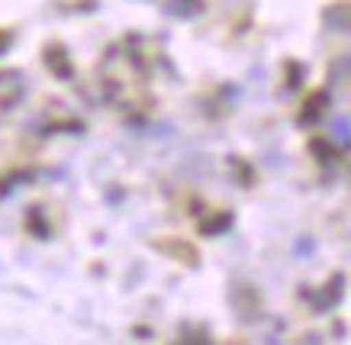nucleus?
<instances>
[{
	"instance_id": "obj_1",
	"label": "nucleus",
	"mask_w": 351,
	"mask_h": 345,
	"mask_svg": "<svg viewBox=\"0 0 351 345\" xmlns=\"http://www.w3.org/2000/svg\"><path fill=\"white\" fill-rule=\"evenodd\" d=\"M152 248L161 252V255H168L171 261H181L187 268H200V248L187 242L181 236H165V239H152Z\"/></svg>"
},
{
	"instance_id": "obj_2",
	"label": "nucleus",
	"mask_w": 351,
	"mask_h": 345,
	"mask_svg": "<svg viewBox=\"0 0 351 345\" xmlns=\"http://www.w3.org/2000/svg\"><path fill=\"white\" fill-rule=\"evenodd\" d=\"M45 68L52 71V75H58L62 81H71V75H75V68H71V58H68V52H64V45L52 43L45 45Z\"/></svg>"
},
{
	"instance_id": "obj_3",
	"label": "nucleus",
	"mask_w": 351,
	"mask_h": 345,
	"mask_svg": "<svg viewBox=\"0 0 351 345\" xmlns=\"http://www.w3.org/2000/svg\"><path fill=\"white\" fill-rule=\"evenodd\" d=\"M329 104H332L329 91H316V94H309V100L303 104V110H300L297 123H300V126H313V123H316V119L329 110Z\"/></svg>"
},
{
	"instance_id": "obj_4",
	"label": "nucleus",
	"mask_w": 351,
	"mask_h": 345,
	"mask_svg": "<svg viewBox=\"0 0 351 345\" xmlns=\"http://www.w3.org/2000/svg\"><path fill=\"white\" fill-rule=\"evenodd\" d=\"M165 10H168L171 16H178V20H193V16H200V13L206 10V3H203V0H168Z\"/></svg>"
},
{
	"instance_id": "obj_5",
	"label": "nucleus",
	"mask_w": 351,
	"mask_h": 345,
	"mask_svg": "<svg viewBox=\"0 0 351 345\" xmlns=\"http://www.w3.org/2000/svg\"><path fill=\"white\" fill-rule=\"evenodd\" d=\"M229 226H232V213L219 210V213H213L210 219H203V223H200V233H203V236H223Z\"/></svg>"
},
{
	"instance_id": "obj_6",
	"label": "nucleus",
	"mask_w": 351,
	"mask_h": 345,
	"mask_svg": "<svg viewBox=\"0 0 351 345\" xmlns=\"http://www.w3.org/2000/svg\"><path fill=\"white\" fill-rule=\"evenodd\" d=\"M26 223H29V229L36 233L39 239H49V226L43 223V213H39V206H32L29 213H26Z\"/></svg>"
},
{
	"instance_id": "obj_7",
	"label": "nucleus",
	"mask_w": 351,
	"mask_h": 345,
	"mask_svg": "<svg viewBox=\"0 0 351 345\" xmlns=\"http://www.w3.org/2000/svg\"><path fill=\"white\" fill-rule=\"evenodd\" d=\"M10 45H13V33H10V29H0V55L7 52Z\"/></svg>"
}]
</instances>
